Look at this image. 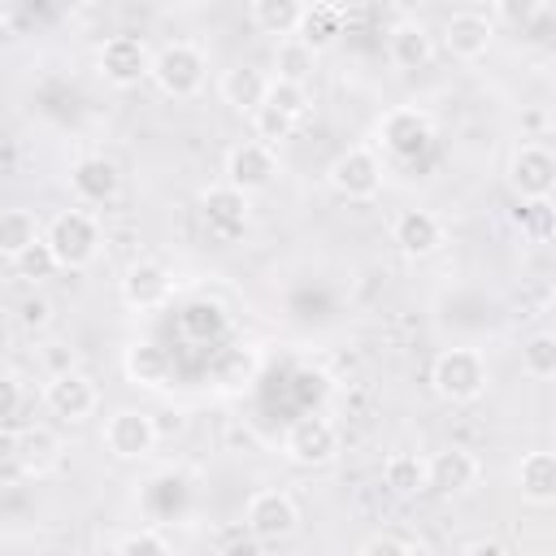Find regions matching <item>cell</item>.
Here are the masks:
<instances>
[{"label":"cell","mask_w":556,"mask_h":556,"mask_svg":"<svg viewBox=\"0 0 556 556\" xmlns=\"http://www.w3.org/2000/svg\"><path fill=\"white\" fill-rule=\"evenodd\" d=\"M43 239H48L52 256L61 261V269H87L100 256V248H104V230H100L91 208H61V213H52Z\"/></svg>","instance_id":"cell-1"},{"label":"cell","mask_w":556,"mask_h":556,"mask_svg":"<svg viewBox=\"0 0 556 556\" xmlns=\"http://www.w3.org/2000/svg\"><path fill=\"white\" fill-rule=\"evenodd\" d=\"M486 382H491V369H486V356L478 348H447L430 365V387L447 404H473V400H482L486 395Z\"/></svg>","instance_id":"cell-2"},{"label":"cell","mask_w":556,"mask_h":556,"mask_svg":"<svg viewBox=\"0 0 556 556\" xmlns=\"http://www.w3.org/2000/svg\"><path fill=\"white\" fill-rule=\"evenodd\" d=\"M374 135H378V148L391 161H404L408 165V161H417V156L430 152V143H434V117L426 109H417V104H395V109H387L378 117Z\"/></svg>","instance_id":"cell-3"},{"label":"cell","mask_w":556,"mask_h":556,"mask_svg":"<svg viewBox=\"0 0 556 556\" xmlns=\"http://www.w3.org/2000/svg\"><path fill=\"white\" fill-rule=\"evenodd\" d=\"M204 78H208V56H204L195 43L174 39V43L156 48V56H152V83H156L169 100H191V96H200Z\"/></svg>","instance_id":"cell-4"},{"label":"cell","mask_w":556,"mask_h":556,"mask_svg":"<svg viewBox=\"0 0 556 556\" xmlns=\"http://www.w3.org/2000/svg\"><path fill=\"white\" fill-rule=\"evenodd\" d=\"M243 530L261 543H287L300 530V504L282 486H261L243 504Z\"/></svg>","instance_id":"cell-5"},{"label":"cell","mask_w":556,"mask_h":556,"mask_svg":"<svg viewBox=\"0 0 556 556\" xmlns=\"http://www.w3.org/2000/svg\"><path fill=\"white\" fill-rule=\"evenodd\" d=\"M282 456L291 465H304V469H321L339 456V426L321 413H304L287 426L282 434Z\"/></svg>","instance_id":"cell-6"},{"label":"cell","mask_w":556,"mask_h":556,"mask_svg":"<svg viewBox=\"0 0 556 556\" xmlns=\"http://www.w3.org/2000/svg\"><path fill=\"white\" fill-rule=\"evenodd\" d=\"M100 443L117 460H148L152 447L161 443V430H156V417L152 413H143V408H117V413L104 417Z\"/></svg>","instance_id":"cell-7"},{"label":"cell","mask_w":556,"mask_h":556,"mask_svg":"<svg viewBox=\"0 0 556 556\" xmlns=\"http://www.w3.org/2000/svg\"><path fill=\"white\" fill-rule=\"evenodd\" d=\"M508 187L521 204H543L556 195V148L521 143L508 161Z\"/></svg>","instance_id":"cell-8"},{"label":"cell","mask_w":556,"mask_h":556,"mask_svg":"<svg viewBox=\"0 0 556 556\" xmlns=\"http://www.w3.org/2000/svg\"><path fill=\"white\" fill-rule=\"evenodd\" d=\"M152 56L156 52H148V43L139 35H109L96 48V74L109 87H135V83L152 78Z\"/></svg>","instance_id":"cell-9"},{"label":"cell","mask_w":556,"mask_h":556,"mask_svg":"<svg viewBox=\"0 0 556 556\" xmlns=\"http://www.w3.org/2000/svg\"><path fill=\"white\" fill-rule=\"evenodd\" d=\"M326 182H330L334 195H343V200H374V195L382 191V156H378L374 148H365V143L343 148V152L330 161Z\"/></svg>","instance_id":"cell-10"},{"label":"cell","mask_w":556,"mask_h":556,"mask_svg":"<svg viewBox=\"0 0 556 556\" xmlns=\"http://www.w3.org/2000/svg\"><path fill=\"white\" fill-rule=\"evenodd\" d=\"M61 434L48 426H26V430H0V460H17L22 473L43 478L48 469L61 465Z\"/></svg>","instance_id":"cell-11"},{"label":"cell","mask_w":556,"mask_h":556,"mask_svg":"<svg viewBox=\"0 0 556 556\" xmlns=\"http://www.w3.org/2000/svg\"><path fill=\"white\" fill-rule=\"evenodd\" d=\"M200 217H204V226H208L213 239L230 243V239H239V235L248 230V222H252V195H243V191L230 187V182H213V187L200 191Z\"/></svg>","instance_id":"cell-12"},{"label":"cell","mask_w":556,"mask_h":556,"mask_svg":"<svg viewBox=\"0 0 556 556\" xmlns=\"http://www.w3.org/2000/svg\"><path fill=\"white\" fill-rule=\"evenodd\" d=\"M222 174H226L222 182L239 187L243 195L265 191V187L278 178V152L265 148V143H256V139H243V143H235V148L226 152V169H222Z\"/></svg>","instance_id":"cell-13"},{"label":"cell","mask_w":556,"mask_h":556,"mask_svg":"<svg viewBox=\"0 0 556 556\" xmlns=\"http://www.w3.org/2000/svg\"><path fill=\"white\" fill-rule=\"evenodd\" d=\"M447 239V226L434 208H404L395 222H391V243L408 256V261H426L443 248Z\"/></svg>","instance_id":"cell-14"},{"label":"cell","mask_w":556,"mask_h":556,"mask_svg":"<svg viewBox=\"0 0 556 556\" xmlns=\"http://www.w3.org/2000/svg\"><path fill=\"white\" fill-rule=\"evenodd\" d=\"M43 404L52 408V417H61V421L74 426V421H87V417L96 413L100 391H96V382H91L83 369H65V374H52V378H48Z\"/></svg>","instance_id":"cell-15"},{"label":"cell","mask_w":556,"mask_h":556,"mask_svg":"<svg viewBox=\"0 0 556 556\" xmlns=\"http://www.w3.org/2000/svg\"><path fill=\"white\" fill-rule=\"evenodd\" d=\"M174 295V278L161 261L143 256V261H130L126 274H122V300L139 313H152V308H165Z\"/></svg>","instance_id":"cell-16"},{"label":"cell","mask_w":556,"mask_h":556,"mask_svg":"<svg viewBox=\"0 0 556 556\" xmlns=\"http://www.w3.org/2000/svg\"><path fill=\"white\" fill-rule=\"evenodd\" d=\"M491 39H495V22H491L486 13H478V9H460V13H452V17L443 22V48H447L456 61H478V56H486Z\"/></svg>","instance_id":"cell-17"},{"label":"cell","mask_w":556,"mask_h":556,"mask_svg":"<svg viewBox=\"0 0 556 556\" xmlns=\"http://www.w3.org/2000/svg\"><path fill=\"white\" fill-rule=\"evenodd\" d=\"M426 465H430V491H439V495H465L482 478V460L469 447H443V452L426 456Z\"/></svg>","instance_id":"cell-18"},{"label":"cell","mask_w":556,"mask_h":556,"mask_svg":"<svg viewBox=\"0 0 556 556\" xmlns=\"http://www.w3.org/2000/svg\"><path fill=\"white\" fill-rule=\"evenodd\" d=\"M122 374H126V382H135L143 391H161L174 378V356L152 339H135L122 352Z\"/></svg>","instance_id":"cell-19"},{"label":"cell","mask_w":556,"mask_h":556,"mask_svg":"<svg viewBox=\"0 0 556 556\" xmlns=\"http://www.w3.org/2000/svg\"><path fill=\"white\" fill-rule=\"evenodd\" d=\"M70 187H74V195L83 204H109L117 195V187H122V174H117V165L109 156L91 152V156H78L70 165Z\"/></svg>","instance_id":"cell-20"},{"label":"cell","mask_w":556,"mask_h":556,"mask_svg":"<svg viewBox=\"0 0 556 556\" xmlns=\"http://www.w3.org/2000/svg\"><path fill=\"white\" fill-rule=\"evenodd\" d=\"M517 491H521V500L526 504H534V508H547V504H556V452L552 447H534V452H526L521 460H517Z\"/></svg>","instance_id":"cell-21"},{"label":"cell","mask_w":556,"mask_h":556,"mask_svg":"<svg viewBox=\"0 0 556 556\" xmlns=\"http://www.w3.org/2000/svg\"><path fill=\"white\" fill-rule=\"evenodd\" d=\"M217 96H222V104H226V109H235V113L252 117L256 109H265L269 74H265V70H256V65H235V70H226V74H222Z\"/></svg>","instance_id":"cell-22"},{"label":"cell","mask_w":556,"mask_h":556,"mask_svg":"<svg viewBox=\"0 0 556 556\" xmlns=\"http://www.w3.org/2000/svg\"><path fill=\"white\" fill-rule=\"evenodd\" d=\"M387 56H391L395 70H421L434 56V35L417 17H400L387 30Z\"/></svg>","instance_id":"cell-23"},{"label":"cell","mask_w":556,"mask_h":556,"mask_svg":"<svg viewBox=\"0 0 556 556\" xmlns=\"http://www.w3.org/2000/svg\"><path fill=\"white\" fill-rule=\"evenodd\" d=\"M226 330H230V313L208 295H195L178 308V334L187 343H217Z\"/></svg>","instance_id":"cell-24"},{"label":"cell","mask_w":556,"mask_h":556,"mask_svg":"<svg viewBox=\"0 0 556 556\" xmlns=\"http://www.w3.org/2000/svg\"><path fill=\"white\" fill-rule=\"evenodd\" d=\"M304 13H308V4H300V0H252V9H248L252 26L261 35H278V39H295L304 26Z\"/></svg>","instance_id":"cell-25"},{"label":"cell","mask_w":556,"mask_h":556,"mask_svg":"<svg viewBox=\"0 0 556 556\" xmlns=\"http://www.w3.org/2000/svg\"><path fill=\"white\" fill-rule=\"evenodd\" d=\"M382 482H387L391 495L413 500V495L430 491V465H426V456H417V452H391L387 465H382Z\"/></svg>","instance_id":"cell-26"},{"label":"cell","mask_w":556,"mask_h":556,"mask_svg":"<svg viewBox=\"0 0 556 556\" xmlns=\"http://www.w3.org/2000/svg\"><path fill=\"white\" fill-rule=\"evenodd\" d=\"M256 352L252 348H222L217 356H213V365H208V374H213V382L222 387V391H243L252 378H256Z\"/></svg>","instance_id":"cell-27"},{"label":"cell","mask_w":556,"mask_h":556,"mask_svg":"<svg viewBox=\"0 0 556 556\" xmlns=\"http://www.w3.org/2000/svg\"><path fill=\"white\" fill-rule=\"evenodd\" d=\"M39 239H43V235H39V226H35V213L9 208V213L0 217V256H4L9 265H13L22 252H30Z\"/></svg>","instance_id":"cell-28"},{"label":"cell","mask_w":556,"mask_h":556,"mask_svg":"<svg viewBox=\"0 0 556 556\" xmlns=\"http://www.w3.org/2000/svg\"><path fill=\"white\" fill-rule=\"evenodd\" d=\"M343 35V9H334V4H308V13H304V26H300V43H308L313 52H326L334 39Z\"/></svg>","instance_id":"cell-29"},{"label":"cell","mask_w":556,"mask_h":556,"mask_svg":"<svg viewBox=\"0 0 556 556\" xmlns=\"http://www.w3.org/2000/svg\"><path fill=\"white\" fill-rule=\"evenodd\" d=\"M313 70H317V52H313L308 43H300V39H278V48H274V78L308 87Z\"/></svg>","instance_id":"cell-30"},{"label":"cell","mask_w":556,"mask_h":556,"mask_svg":"<svg viewBox=\"0 0 556 556\" xmlns=\"http://www.w3.org/2000/svg\"><path fill=\"white\" fill-rule=\"evenodd\" d=\"M521 365L530 378H556V330H534L521 343Z\"/></svg>","instance_id":"cell-31"},{"label":"cell","mask_w":556,"mask_h":556,"mask_svg":"<svg viewBox=\"0 0 556 556\" xmlns=\"http://www.w3.org/2000/svg\"><path fill=\"white\" fill-rule=\"evenodd\" d=\"M265 104H269V109H278L282 117H291L295 126L313 113L308 87H300V83H282V78H269V96H265Z\"/></svg>","instance_id":"cell-32"},{"label":"cell","mask_w":556,"mask_h":556,"mask_svg":"<svg viewBox=\"0 0 556 556\" xmlns=\"http://www.w3.org/2000/svg\"><path fill=\"white\" fill-rule=\"evenodd\" d=\"M56 269H61V261L52 256L48 239H39L30 252H22V256L13 261V274H17V278H26V282H43V278H52Z\"/></svg>","instance_id":"cell-33"},{"label":"cell","mask_w":556,"mask_h":556,"mask_svg":"<svg viewBox=\"0 0 556 556\" xmlns=\"http://www.w3.org/2000/svg\"><path fill=\"white\" fill-rule=\"evenodd\" d=\"M291 130H295V122H291V117H282V113H278V109H269V104L252 113V139H256V143H265V148H278L282 139H291Z\"/></svg>","instance_id":"cell-34"},{"label":"cell","mask_w":556,"mask_h":556,"mask_svg":"<svg viewBox=\"0 0 556 556\" xmlns=\"http://www.w3.org/2000/svg\"><path fill=\"white\" fill-rule=\"evenodd\" d=\"M0 430H26V417H22V404H26V395H22V378L9 369L4 374V382H0Z\"/></svg>","instance_id":"cell-35"},{"label":"cell","mask_w":556,"mask_h":556,"mask_svg":"<svg viewBox=\"0 0 556 556\" xmlns=\"http://www.w3.org/2000/svg\"><path fill=\"white\" fill-rule=\"evenodd\" d=\"M517 226H521L526 239H547V235H556V208L547 200L543 204H521L517 208Z\"/></svg>","instance_id":"cell-36"},{"label":"cell","mask_w":556,"mask_h":556,"mask_svg":"<svg viewBox=\"0 0 556 556\" xmlns=\"http://www.w3.org/2000/svg\"><path fill=\"white\" fill-rule=\"evenodd\" d=\"M117 556H174V547H169V539L161 534V530H135V534H126L122 543H117Z\"/></svg>","instance_id":"cell-37"},{"label":"cell","mask_w":556,"mask_h":556,"mask_svg":"<svg viewBox=\"0 0 556 556\" xmlns=\"http://www.w3.org/2000/svg\"><path fill=\"white\" fill-rule=\"evenodd\" d=\"M17 321H22L26 330H43V326L52 321V300H48V295H39V291H35V295H26V300L17 304Z\"/></svg>","instance_id":"cell-38"},{"label":"cell","mask_w":556,"mask_h":556,"mask_svg":"<svg viewBox=\"0 0 556 556\" xmlns=\"http://www.w3.org/2000/svg\"><path fill=\"white\" fill-rule=\"evenodd\" d=\"M404 552H408V543H404L400 534H387V530H382V534H369L356 556H404Z\"/></svg>","instance_id":"cell-39"},{"label":"cell","mask_w":556,"mask_h":556,"mask_svg":"<svg viewBox=\"0 0 556 556\" xmlns=\"http://www.w3.org/2000/svg\"><path fill=\"white\" fill-rule=\"evenodd\" d=\"M217 556H265V543H261V539H252L248 530H239L235 539H226V543L217 547Z\"/></svg>","instance_id":"cell-40"},{"label":"cell","mask_w":556,"mask_h":556,"mask_svg":"<svg viewBox=\"0 0 556 556\" xmlns=\"http://www.w3.org/2000/svg\"><path fill=\"white\" fill-rule=\"evenodd\" d=\"M460 556H513L500 539H469L465 547H460Z\"/></svg>","instance_id":"cell-41"},{"label":"cell","mask_w":556,"mask_h":556,"mask_svg":"<svg viewBox=\"0 0 556 556\" xmlns=\"http://www.w3.org/2000/svg\"><path fill=\"white\" fill-rule=\"evenodd\" d=\"M404 556H439V547H434V543H426V539H413Z\"/></svg>","instance_id":"cell-42"},{"label":"cell","mask_w":556,"mask_h":556,"mask_svg":"<svg viewBox=\"0 0 556 556\" xmlns=\"http://www.w3.org/2000/svg\"><path fill=\"white\" fill-rule=\"evenodd\" d=\"M4 174H17V143L4 139Z\"/></svg>","instance_id":"cell-43"},{"label":"cell","mask_w":556,"mask_h":556,"mask_svg":"<svg viewBox=\"0 0 556 556\" xmlns=\"http://www.w3.org/2000/svg\"><path fill=\"white\" fill-rule=\"evenodd\" d=\"M547 130H552V139H556V109L547 113Z\"/></svg>","instance_id":"cell-44"},{"label":"cell","mask_w":556,"mask_h":556,"mask_svg":"<svg viewBox=\"0 0 556 556\" xmlns=\"http://www.w3.org/2000/svg\"><path fill=\"white\" fill-rule=\"evenodd\" d=\"M552 330H556V295H552Z\"/></svg>","instance_id":"cell-45"}]
</instances>
